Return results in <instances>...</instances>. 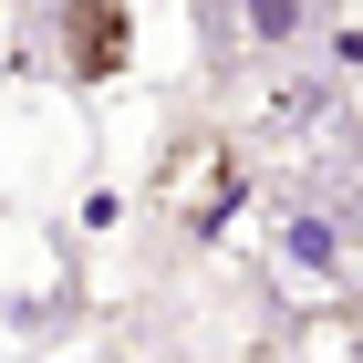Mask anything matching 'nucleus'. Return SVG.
Segmentation results:
<instances>
[{"label": "nucleus", "mask_w": 363, "mask_h": 363, "mask_svg": "<svg viewBox=\"0 0 363 363\" xmlns=\"http://www.w3.org/2000/svg\"><path fill=\"white\" fill-rule=\"evenodd\" d=\"M301 31H311L301 0H239V42L250 52H301Z\"/></svg>", "instance_id": "obj_5"}, {"label": "nucleus", "mask_w": 363, "mask_h": 363, "mask_svg": "<svg viewBox=\"0 0 363 363\" xmlns=\"http://www.w3.org/2000/svg\"><path fill=\"white\" fill-rule=\"evenodd\" d=\"M280 270H291V301H333L342 280H353V250H342L333 208H291L280 218Z\"/></svg>", "instance_id": "obj_4"}, {"label": "nucleus", "mask_w": 363, "mask_h": 363, "mask_svg": "<svg viewBox=\"0 0 363 363\" xmlns=\"http://www.w3.org/2000/svg\"><path fill=\"white\" fill-rule=\"evenodd\" d=\"M42 31H52V62L73 84H114V73L135 62V11H125V0H52Z\"/></svg>", "instance_id": "obj_2"}, {"label": "nucleus", "mask_w": 363, "mask_h": 363, "mask_svg": "<svg viewBox=\"0 0 363 363\" xmlns=\"http://www.w3.org/2000/svg\"><path fill=\"white\" fill-rule=\"evenodd\" d=\"M156 197H167V218H187L197 239H218L239 218V156L218 135H177V156L156 167Z\"/></svg>", "instance_id": "obj_1"}, {"label": "nucleus", "mask_w": 363, "mask_h": 363, "mask_svg": "<svg viewBox=\"0 0 363 363\" xmlns=\"http://www.w3.org/2000/svg\"><path fill=\"white\" fill-rule=\"evenodd\" d=\"M228 104L250 114L259 135H311V125L333 114V84H322V73H301V62H280V52H259V62H239V73H228Z\"/></svg>", "instance_id": "obj_3"}]
</instances>
